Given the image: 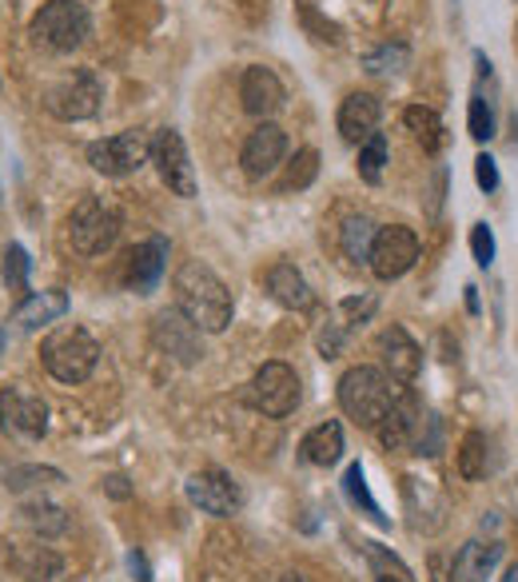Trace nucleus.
I'll return each mask as SVG.
<instances>
[{
    "label": "nucleus",
    "instance_id": "nucleus-1",
    "mask_svg": "<svg viewBox=\"0 0 518 582\" xmlns=\"http://www.w3.org/2000/svg\"><path fill=\"white\" fill-rule=\"evenodd\" d=\"M172 292H176V308L184 311L199 331H208V335L228 331V323H232V316H235L232 292H228V284H223L208 264H199V260L180 264L176 275H172Z\"/></svg>",
    "mask_w": 518,
    "mask_h": 582
},
{
    "label": "nucleus",
    "instance_id": "nucleus-2",
    "mask_svg": "<svg viewBox=\"0 0 518 582\" xmlns=\"http://www.w3.org/2000/svg\"><path fill=\"white\" fill-rule=\"evenodd\" d=\"M399 391H403V384H395L383 367H367V363H359V367H352V372H343L339 407H343V415L355 419L359 427L376 431L379 419L395 407Z\"/></svg>",
    "mask_w": 518,
    "mask_h": 582
},
{
    "label": "nucleus",
    "instance_id": "nucleus-3",
    "mask_svg": "<svg viewBox=\"0 0 518 582\" xmlns=\"http://www.w3.org/2000/svg\"><path fill=\"white\" fill-rule=\"evenodd\" d=\"M41 363H45V372L53 375L56 384L77 387L96 372L100 343L92 340L84 328H77V323H65V328H56L53 335H45V343H41Z\"/></svg>",
    "mask_w": 518,
    "mask_h": 582
},
{
    "label": "nucleus",
    "instance_id": "nucleus-4",
    "mask_svg": "<svg viewBox=\"0 0 518 582\" xmlns=\"http://www.w3.org/2000/svg\"><path fill=\"white\" fill-rule=\"evenodd\" d=\"M28 33L48 53H77L92 33V16L80 0H45L28 24Z\"/></svg>",
    "mask_w": 518,
    "mask_h": 582
},
{
    "label": "nucleus",
    "instance_id": "nucleus-5",
    "mask_svg": "<svg viewBox=\"0 0 518 582\" xmlns=\"http://www.w3.org/2000/svg\"><path fill=\"white\" fill-rule=\"evenodd\" d=\"M120 212L104 204L100 196H84L77 208L68 212V240L80 255H104L120 240Z\"/></svg>",
    "mask_w": 518,
    "mask_h": 582
},
{
    "label": "nucleus",
    "instance_id": "nucleus-6",
    "mask_svg": "<svg viewBox=\"0 0 518 582\" xmlns=\"http://www.w3.org/2000/svg\"><path fill=\"white\" fill-rule=\"evenodd\" d=\"M299 396H303V391H299L296 367H287V363H279V360L264 363V367L252 375V384H248V403L267 419H287L299 407Z\"/></svg>",
    "mask_w": 518,
    "mask_h": 582
},
{
    "label": "nucleus",
    "instance_id": "nucleus-7",
    "mask_svg": "<svg viewBox=\"0 0 518 582\" xmlns=\"http://www.w3.org/2000/svg\"><path fill=\"white\" fill-rule=\"evenodd\" d=\"M152 160V136L143 128H128V133L104 136V140L89 144V164L96 168L100 176H133L136 168H143Z\"/></svg>",
    "mask_w": 518,
    "mask_h": 582
},
{
    "label": "nucleus",
    "instance_id": "nucleus-8",
    "mask_svg": "<svg viewBox=\"0 0 518 582\" xmlns=\"http://www.w3.org/2000/svg\"><path fill=\"white\" fill-rule=\"evenodd\" d=\"M100 96H104V89H100V77L92 72V68H77L72 77H65L60 84H53L45 96V109L53 112L56 121H89V116H96L100 109Z\"/></svg>",
    "mask_w": 518,
    "mask_h": 582
},
{
    "label": "nucleus",
    "instance_id": "nucleus-9",
    "mask_svg": "<svg viewBox=\"0 0 518 582\" xmlns=\"http://www.w3.org/2000/svg\"><path fill=\"white\" fill-rule=\"evenodd\" d=\"M419 260V236L403 224H391V228H379L376 231V243H371V255H367V264L376 272V279L391 284L399 275H407Z\"/></svg>",
    "mask_w": 518,
    "mask_h": 582
},
{
    "label": "nucleus",
    "instance_id": "nucleus-10",
    "mask_svg": "<svg viewBox=\"0 0 518 582\" xmlns=\"http://www.w3.org/2000/svg\"><path fill=\"white\" fill-rule=\"evenodd\" d=\"M0 431L12 440L36 443L48 431V403L24 387H4L0 391Z\"/></svg>",
    "mask_w": 518,
    "mask_h": 582
},
{
    "label": "nucleus",
    "instance_id": "nucleus-11",
    "mask_svg": "<svg viewBox=\"0 0 518 582\" xmlns=\"http://www.w3.org/2000/svg\"><path fill=\"white\" fill-rule=\"evenodd\" d=\"M184 494H188L192 506H199L211 518H232L243 506L240 483L228 471H220V467H208V471L192 475L188 483H184Z\"/></svg>",
    "mask_w": 518,
    "mask_h": 582
},
{
    "label": "nucleus",
    "instance_id": "nucleus-12",
    "mask_svg": "<svg viewBox=\"0 0 518 582\" xmlns=\"http://www.w3.org/2000/svg\"><path fill=\"white\" fill-rule=\"evenodd\" d=\"M152 164L160 172V180L168 184V192L192 199L196 196V168L188 160V144L176 128H160L152 140Z\"/></svg>",
    "mask_w": 518,
    "mask_h": 582
},
{
    "label": "nucleus",
    "instance_id": "nucleus-13",
    "mask_svg": "<svg viewBox=\"0 0 518 582\" xmlns=\"http://www.w3.org/2000/svg\"><path fill=\"white\" fill-rule=\"evenodd\" d=\"M284 160H287V133L279 128V124L260 121L252 133H248V140H243V148H240L243 172H248L252 180H264V176H272Z\"/></svg>",
    "mask_w": 518,
    "mask_h": 582
},
{
    "label": "nucleus",
    "instance_id": "nucleus-14",
    "mask_svg": "<svg viewBox=\"0 0 518 582\" xmlns=\"http://www.w3.org/2000/svg\"><path fill=\"white\" fill-rule=\"evenodd\" d=\"M199 335H204V331H199L180 308H164L160 316L152 319L156 347H160V352H168L176 363H184V367L204 355V343H199Z\"/></svg>",
    "mask_w": 518,
    "mask_h": 582
},
{
    "label": "nucleus",
    "instance_id": "nucleus-15",
    "mask_svg": "<svg viewBox=\"0 0 518 582\" xmlns=\"http://www.w3.org/2000/svg\"><path fill=\"white\" fill-rule=\"evenodd\" d=\"M240 100H243V112H248V116H255V121H272V116L284 109L287 89H284V80H279L272 68L255 65V68H248V72H243Z\"/></svg>",
    "mask_w": 518,
    "mask_h": 582
},
{
    "label": "nucleus",
    "instance_id": "nucleus-16",
    "mask_svg": "<svg viewBox=\"0 0 518 582\" xmlns=\"http://www.w3.org/2000/svg\"><path fill=\"white\" fill-rule=\"evenodd\" d=\"M164 267H168V240L164 236H152L140 248H133L128 260H124V287L136 292V296H148L164 279Z\"/></svg>",
    "mask_w": 518,
    "mask_h": 582
},
{
    "label": "nucleus",
    "instance_id": "nucleus-17",
    "mask_svg": "<svg viewBox=\"0 0 518 582\" xmlns=\"http://www.w3.org/2000/svg\"><path fill=\"white\" fill-rule=\"evenodd\" d=\"M423 415H427V411H423V403L411 396L407 387H403V391H399V399H395V407H391V411L379 419V427H376L379 443H383L387 450L415 447V435H419Z\"/></svg>",
    "mask_w": 518,
    "mask_h": 582
},
{
    "label": "nucleus",
    "instance_id": "nucleus-18",
    "mask_svg": "<svg viewBox=\"0 0 518 582\" xmlns=\"http://www.w3.org/2000/svg\"><path fill=\"white\" fill-rule=\"evenodd\" d=\"M379 355H383V372L395 379V384H415V375H419L423 367V352L419 343L411 340L403 328H387L383 335H379Z\"/></svg>",
    "mask_w": 518,
    "mask_h": 582
},
{
    "label": "nucleus",
    "instance_id": "nucleus-19",
    "mask_svg": "<svg viewBox=\"0 0 518 582\" xmlns=\"http://www.w3.org/2000/svg\"><path fill=\"white\" fill-rule=\"evenodd\" d=\"M379 116H383V104L371 92H352V96L339 104V136L347 144H364L367 136H376Z\"/></svg>",
    "mask_w": 518,
    "mask_h": 582
},
{
    "label": "nucleus",
    "instance_id": "nucleus-20",
    "mask_svg": "<svg viewBox=\"0 0 518 582\" xmlns=\"http://www.w3.org/2000/svg\"><path fill=\"white\" fill-rule=\"evenodd\" d=\"M264 287H267V296L287 311H308L311 304H315L308 279H303V272H299L296 264H272L264 272Z\"/></svg>",
    "mask_w": 518,
    "mask_h": 582
},
{
    "label": "nucleus",
    "instance_id": "nucleus-21",
    "mask_svg": "<svg viewBox=\"0 0 518 582\" xmlns=\"http://www.w3.org/2000/svg\"><path fill=\"white\" fill-rule=\"evenodd\" d=\"M9 562H12V571L21 574L24 582H65L68 579L65 559H60L53 547H45V543H28V547H16V550H12Z\"/></svg>",
    "mask_w": 518,
    "mask_h": 582
},
{
    "label": "nucleus",
    "instance_id": "nucleus-22",
    "mask_svg": "<svg viewBox=\"0 0 518 582\" xmlns=\"http://www.w3.org/2000/svg\"><path fill=\"white\" fill-rule=\"evenodd\" d=\"M68 316V296L60 292V287H53V292H36V296L21 299L16 304V311H12V323H21L24 331H36V328H48V323H56V319Z\"/></svg>",
    "mask_w": 518,
    "mask_h": 582
},
{
    "label": "nucleus",
    "instance_id": "nucleus-23",
    "mask_svg": "<svg viewBox=\"0 0 518 582\" xmlns=\"http://www.w3.org/2000/svg\"><path fill=\"white\" fill-rule=\"evenodd\" d=\"M299 455H303V463H311V467H335V463L343 459V427L335 419H327L320 427H311L308 435H303V443H299Z\"/></svg>",
    "mask_w": 518,
    "mask_h": 582
},
{
    "label": "nucleus",
    "instance_id": "nucleus-24",
    "mask_svg": "<svg viewBox=\"0 0 518 582\" xmlns=\"http://www.w3.org/2000/svg\"><path fill=\"white\" fill-rule=\"evenodd\" d=\"M498 559H503V547H498V543L474 538V543H467V547L454 555V582H483L486 574L498 567Z\"/></svg>",
    "mask_w": 518,
    "mask_h": 582
},
{
    "label": "nucleus",
    "instance_id": "nucleus-25",
    "mask_svg": "<svg viewBox=\"0 0 518 582\" xmlns=\"http://www.w3.org/2000/svg\"><path fill=\"white\" fill-rule=\"evenodd\" d=\"M403 124H407V133L427 148V152H439L442 144H447V128H442L439 112L427 109V104H411L403 109Z\"/></svg>",
    "mask_w": 518,
    "mask_h": 582
},
{
    "label": "nucleus",
    "instance_id": "nucleus-26",
    "mask_svg": "<svg viewBox=\"0 0 518 582\" xmlns=\"http://www.w3.org/2000/svg\"><path fill=\"white\" fill-rule=\"evenodd\" d=\"M376 224L367 220V216H347L343 220V228H339V248H343V255L347 260H367L371 255V243H376Z\"/></svg>",
    "mask_w": 518,
    "mask_h": 582
},
{
    "label": "nucleus",
    "instance_id": "nucleus-27",
    "mask_svg": "<svg viewBox=\"0 0 518 582\" xmlns=\"http://www.w3.org/2000/svg\"><path fill=\"white\" fill-rule=\"evenodd\" d=\"M28 267H33L28 252H24L21 243H9L4 255H0V275H4V287L16 299H28Z\"/></svg>",
    "mask_w": 518,
    "mask_h": 582
},
{
    "label": "nucleus",
    "instance_id": "nucleus-28",
    "mask_svg": "<svg viewBox=\"0 0 518 582\" xmlns=\"http://www.w3.org/2000/svg\"><path fill=\"white\" fill-rule=\"evenodd\" d=\"M315 176H320V152L315 148H299L291 156V164H287L284 180H279V192H303V187L315 184Z\"/></svg>",
    "mask_w": 518,
    "mask_h": 582
},
{
    "label": "nucleus",
    "instance_id": "nucleus-29",
    "mask_svg": "<svg viewBox=\"0 0 518 582\" xmlns=\"http://www.w3.org/2000/svg\"><path fill=\"white\" fill-rule=\"evenodd\" d=\"M21 518L41 538H56V535H65L68 530V511L65 506H56V503H28L21 511Z\"/></svg>",
    "mask_w": 518,
    "mask_h": 582
},
{
    "label": "nucleus",
    "instance_id": "nucleus-30",
    "mask_svg": "<svg viewBox=\"0 0 518 582\" xmlns=\"http://www.w3.org/2000/svg\"><path fill=\"white\" fill-rule=\"evenodd\" d=\"M459 475L467 483H479L486 475V435L483 431H467L459 443Z\"/></svg>",
    "mask_w": 518,
    "mask_h": 582
},
{
    "label": "nucleus",
    "instance_id": "nucleus-31",
    "mask_svg": "<svg viewBox=\"0 0 518 582\" xmlns=\"http://www.w3.org/2000/svg\"><path fill=\"white\" fill-rule=\"evenodd\" d=\"M387 156H391V148H387L383 133L367 136V140L359 144V176H364L367 184H379V180H383Z\"/></svg>",
    "mask_w": 518,
    "mask_h": 582
},
{
    "label": "nucleus",
    "instance_id": "nucleus-32",
    "mask_svg": "<svg viewBox=\"0 0 518 582\" xmlns=\"http://www.w3.org/2000/svg\"><path fill=\"white\" fill-rule=\"evenodd\" d=\"M343 491H347V499H352L355 506H364L367 518H376L379 527H387L383 511H379V503L371 499V491H367V479H364V467H359V463L347 467V475H343Z\"/></svg>",
    "mask_w": 518,
    "mask_h": 582
},
{
    "label": "nucleus",
    "instance_id": "nucleus-33",
    "mask_svg": "<svg viewBox=\"0 0 518 582\" xmlns=\"http://www.w3.org/2000/svg\"><path fill=\"white\" fill-rule=\"evenodd\" d=\"M36 483H65V475L56 467H9L4 471V487L9 491H28Z\"/></svg>",
    "mask_w": 518,
    "mask_h": 582
},
{
    "label": "nucleus",
    "instance_id": "nucleus-34",
    "mask_svg": "<svg viewBox=\"0 0 518 582\" xmlns=\"http://www.w3.org/2000/svg\"><path fill=\"white\" fill-rule=\"evenodd\" d=\"M467 133L479 144H486L495 136V112H491V104L483 96H471V104H467Z\"/></svg>",
    "mask_w": 518,
    "mask_h": 582
},
{
    "label": "nucleus",
    "instance_id": "nucleus-35",
    "mask_svg": "<svg viewBox=\"0 0 518 582\" xmlns=\"http://www.w3.org/2000/svg\"><path fill=\"white\" fill-rule=\"evenodd\" d=\"M367 72H379V77H383V72H399V68L407 65V48L403 45H383L379 48V53H367Z\"/></svg>",
    "mask_w": 518,
    "mask_h": 582
},
{
    "label": "nucleus",
    "instance_id": "nucleus-36",
    "mask_svg": "<svg viewBox=\"0 0 518 582\" xmlns=\"http://www.w3.org/2000/svg\"><path fill=\"white\" fill-rule=\"evenodd\" d=\"M471 255L479 267L495 264V231L486 228V224H474L471 228Z\"/></svg>",
    "mask_w": 518,
    "mask_h": 582
},
{
    "label": "nucleus",
    "instance_id": "nucleus-37",
    "mask_svg": "<svg viewBox=\"0 0 518 582\" xmlns=\"http://www.w3.org/2000/svg\"><path fill=\"white\" fill-rule=\"evenodd\" d=\"M376 311V296H364V299H343L339 304V316H343V328H355V323H367Z\"/></svg>",
    "mask_w": 518,
    "mask_h": 582
},
{
    "label": "nucleus",
    "instance_id": "nucleus-38",
    "mask_svg": "<svg viewBox=\"0 0 518 582\" xmlns=\"http://www.w3.org/2000/svg\"><path fill=\"white\" fill-rule=\"evenodd\" d=\"M299 12H303V24H308V28H315V41H331V45H339V28H335V24L331 21H320V16H315V9H311L308 0H299Z\"/></svg>",
    "mask_w": 518,
    "mask_h": 582
},
{
    "label": "nucleus",
    "instance_id": "nucleus-39",
    "mask_svg": "<svg viewBox=\"0 0 518 582\" xmlns=\"http://www.w3.org/2000/svg\"><path fill=\"white\" fill-rule=\"evenodd\" d=\"M343 335H347V328H343V323H327V328L320 331V355H323V360H335V355H339Z\"/></svg>",
    "mask_w": 518,
    "mask_h": 582
},
{
    "label": "nucleus",
    "instance_id": "nucleus-40",
    "mask_svg": "<svg viewBox=\"0 0 518 582\" xmlns=\"http://www.w3.org/2000/svg\"><path fill=\"white\" fill-rule=\"evenodd\" d=\"M474 180H479V187H483V192H495V187H498V164L486 152L474 160Z\"/></svg>",
    "mask_w": 518,
    "mask_h": 582
},
{
    "label": "nucleus",
    "instance_id": "nucleus-41",
    "mask_svg": "<svg viewBox=\"0 0 518 582\" xmlns=\"http://www.w3.org/2000/svg\"><path fill=\"white\" fill-rule=\"evenodd\" d=\"M104 494H112V499H133V487H128L124 475H104Z\"/></svg>",
    "mask_w": 518,
    "mask_h": 582
},
{
    "label": "nucleus",
    "instance_id": "nucleus-42",
    "mask_svg": "<svg viewBox=\"0 0 518 582\" xmlns=\"http://www.w3.org/2000/svg\"><path fill=\"white\" fill-rule=\"evenodd\" d=\"M128 562H133V574H136V579H140V582H152V579H148V567H143V559L136 555V550L128 555Z\"/></svg>",
    "mask_w": 518,
    "mask_h": 582
},
{
    "label": "nucleus",
    "instance_id": "nucleus-43",
    "mask_svg": "<svg viewBox=\"0 0 518 582\" xmlns=\"http://www.w3.org/2000/svg\"><path fill=\"white\" fill-rule=\"evenodd\" d=\"M467 308L479 311V296H474V287H467Z\"/></svg>",
    "mask_w": 518,
    "mask_h": 582
},
{
    "label": "nucleus",
    "instance_id": "nucleus-44",
    "mask_svg": "<svg viewBox=\"0 0 518 582\" xmlns=\"http://www.w3.org/2000/svg\"><path fill=\"white\" fill-rule=\"evenodd\" d=\"M279 582H308V579H303V574H284Z\"/></svg>",
    "mask_w": 518,
    "mask_h": 582
},
{
    "label": "nucleus",
    "instance_id": "nucleus-45",
    "mask_svg": "<svg viewBox=\"0 0 518 582\" xmlns=\"http://www.w3.org/2000/svg\"><path fill=\"white\" fill-rule=\"evenodd\" d=\"M376 582H403V574H395V579H391V574H379Z\"/></svg>",
    "mask_w": 518,
    "mask_h": 582
},
{
    "label": "nucleus",
    "instance_id": "nucleus-46",
    "mask_svg": "<svg viewBox=\"0 0 518 582\" xmlns=\"http://www.w3.org/2000/svg\"><path fill=\"white\" fill-rule=\"evenodd\" d=\"M4 347H9V335H4V328H0V355H4Z\"/></svg>",
    "mask_w": 518,
    "mask_h": 582
},
{
    "label": "nucleus",
    "instance_id": "nucleus-47",
    "mask_svg": "<svg viewBox=\"0 0 518 582\" xmlns=\"http://www.w3.org/2000/svg\"><path fill=\"white\" fill-rule=\"evenodd\" d=\"M503 582H518V567H510V571H507V579H503Z\"/></svg>",
    "mask_w": 518,
    "mask_h": 582
}]
</instances>
